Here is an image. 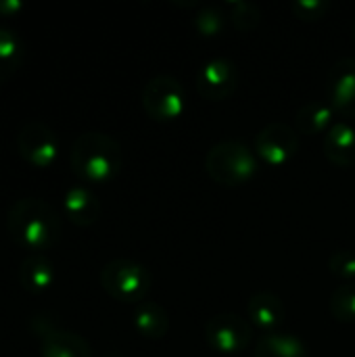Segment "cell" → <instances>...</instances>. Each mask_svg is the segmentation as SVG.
Masks as SVG:
<instances>
[{
	"mask_svg": "<svg viewBox=\"0 0 355 357\" xmlns=\"http://www.w3.org/2000/svg\"><path fill=\"white\" fill-rule=\"evenodd\" d=\"M228 19L239 31H253L262 23V10L257 4L247 0H232L226 4Z\"/></svg>",
	"mask_w": 355,
	"mask_h": 357,
	"instance_id": "7402d4cb",
	"label": "cell"
},
{
	"mask_svg": "<svg viewBox=\"0 0 355 357\" xmlns=\"http://www.w3.org/2000/svg\"><path fill=\"white\" fill-rule=\"evenodd\" d=\"M333 107L324 100H310L295 113V130L303 136H324L333 121Z\"/></svg>",
	"mask_w": 355,
	"mask_h": 357,
	"instance_id": "2e32d148",
	"label": "cell"
},
{
	"mask_svg": "<svg viewBox=\"0 0 355 357\" xmlns=\"http://www.w3.org/2000/svg\"><path fill=\"white\" fill-rule=\"evenodd\" d=\"M239 86V69L230 59L216 56L197 71V92L207 100H224Z\"/></svg>",
	"mask_w": 355,
	"mask_h": 357,
	"instance_id": "30bf717a",
	"label": "cell"
},
{
	"mask_svg": "<svg viewBox=\"0 0 355 357\" xmlns=\"http://www.w3.org/2000/svg\"><path fill=\"white\" fill-rule=\"evenodd\" d=\"M56 280L52 261L44 253H29L19 266V282L27 293L40 295L48 291Z\"/></svg>",
	"mask_w": 355,
	"mask_h": 357,
	"instance_id": "9a60e30c",
	"label": "cell"
},
{
	"mask_svg": "<svg viewBox=\"0 0 355 357\" xmlns=\"http://www.w3.org/2000/svg\"><path fill=\"white\" fill-rule=\"evenodd\" d=\"M205 341L218 354H243L253 341V326L236 314H218L205 324Z\"/></svg>",
	"mask_w": 355,
	"mask_h": 357,
	"instance_id": "ba28073f",
	"label": "cell"
},
{
	"mask_svg": "<svg viewBox=\"0 0 355 357\" xmlns=\"http://www.w3.org/2000/svg\"><path fill=\"white\" fill-rule=\"evenodd\" d=\"M25 40L17 29L0 27V84L17 75L25 63Z\"/></svg>",
	"mask_w": 355,
	"mask_h": 357,
	"instance_id": "e0dca14e",
	"label": "cell"
},
{
	"mask_svg": "<svg viewBox=\"0 0 355 357\" xmlns=\"http://www.w3.org/2000/svg\"><path fill=\"white\" fill-rule=\"evenodd\" d=\"M253 357H310V354L297 335L278 331L257 339Z\"/></svg>",
	"mask_w": 355,
	"mask_h": 357,
	"instance_id": "ac0fdd59",
	"label": "cell"
},
{
	"mask_svg": "<svg viewBox=\"0 0 355 357\" xmlns=\"http://www.w3.org/2000/svg\"><path fill=\"white\" fill-rule=\"evenodd\" d=\"M205 169L222 186H243L257 174V155L243 142L222 140L207 151Z\"/></svg>",
	"mask_w": 355,
	"mask_h": 357,
	"instance_id": "3957f363",
	"label": "cell"
},
{
	"mask_svg": "<svg viewBox=\"0 0 355 357\" xmlns=\"http://www.w3.org/2000/svg\"><path fill=\"white\" fill-rule=\"evenodd\" d=\"M21 0H0V19H13L23 10Z\"/></svg>",
	"mask_w": 355,
	"mask_h": 357,
	"instance_id": "d4e9b609",
	"label": "cell"
},
{
	"mask_svg": "<svg viewBox=\"0 0 355 357\" xmlns=\"http://www.w3.org/2000/svg\"><path fill=\"white\" fill-rule=\"evenodd\" d=\"M31 333L38 339L40 357H92V349L84 337L65 331L48 316L31 320Z\"/></svg>",
	"mask_w": 355,
	"mask_h": 357,
	"instance_id": "52a82bcc",
	"label": "cell"
},
{
	"mask_svg": "<svg viewBox=\"0 0 355 357\" xmlns=\"http://www.w3.org/2000/svg\"><path fill=\"white\" fill-rule=\"evenodd\" d=\"M105 357H121V356H105Z\"/></svg>",
	"mask_w": 355,
	"mask_h": 357,
	"instance_id": "484cf974",
	"label": "cell"
},
{
	"mask_svg": "<svg viewBox=\"0 0 355 357\" xmlns=\"http://www.w3.org/2000/svg\"><path fill=\"white\" fill-rule=\"evenodd\" d=\"M331 316L341 324L355 322V284H339L331 295Z\"/></svg>",
	"mask_w": 355,
	"mask_h": 357,
	"instance_id": "44dd1931",
	"label": "cell"
},
{
	"mask_svg": "<svg viewBox=\"0 0 355 357\" xmlns=\"http://www.w3.org/2000/svg\"><path fill=\"white\" fill-rule=\"evenodd\" d=\"M8 236L25 251L42 253L61 236V218L56 209L38 197H23L13 203L6 215Z\"/></svg>",
	"mask_w": 355,
	"mask_h": 357,
	"instance_id": "6da1fadb",
	"label": "cell"
},
{
	"mask_svg": "<svg viewBox=\"0 0 355 357\" xmlns=\"http://www.w3.org/2000/svg\"><path fill=\"white\" fill-rule=\"evenodd\" d=\"M328 270L343 284H355V253L341 249L328 257Z\"/></svg>",
	"mask_w": 355,
	"mask_h": 357,
	"instance_id": "603a6c76",
	"label": "cell"
},
{
	"mask_svg": "<svg viewBox=\"0 0 355 357\" xmlns=\"http://www.w3.org/2000/svg\"><path fill=\"white\" fill-rule=\"evenodd\" d=\"M69 163L82 182L107 184L119 174L123 155L115 138L103 132H84L71 144Z\"/></svg>",
	"mask_w": 355,
	"mask_h": 357,
	"instance_id": "7a4b0ae2",
	"label": "cell"
},
{
	"mask_svg": "<svg viewBox=\"0 0 355 357\" xmlns=\"http://www.w3.org/2000/svg\"><path fill=\"white\" fill-rule=\"evenodd\" d=\"M326 96L337 113L355 119V56H343L331 67Z\"/></svg>",
	"mask_w": 355,
	"mask_h": 357,
	"instance_id": "8fae6325",
	"label": "cell"
},
{
	"mask_svg": "<svg viewBox=\"0 0 355 357\" xmlns=\"http://www.w3.org/2000/svg\"><path fill=\"white\" fill-rule=\"evenodd\" d=\"M291 10L295 13V17L303 21H318L326 17V13L331 10V2L328 0H293Z\"/></svg>",
	"mask_w": 355,
	"mask_h": 357,
	"instance_id": "cb8c5ba5",
	"label": "cell"
},
{
	"mask_svg": "<svg viewBox=\"0 0 355 357\" xmlns=\"http://www.w3.org/2000/svg\"><path fill=\"white\" fill-rule=\"evenodd\" d=\"M100 284L109 297L121 303H142L151 291V272L132 259H111L100 270Z\"/></svg>",
	"mask_w": 355,
	"mask_h": 357,
	"instance_id": "277c9868",
	"label": "cell"
},
{
	"mask_svg": "<svg viewBox=\"0 0 355 357\" xmlns=\"http://www.w3.org/2000/svg\"><path fill=\"white\" fill-rule=\"evenodd\" d=\"M142 107L155 121H174L186 109V90L174 75H155L142 88Z\"/></svg>",
	"mask_w": 355,
	"mask_h": 357,
	"instance_id": "5b68a950",
	"label": "cell"
},
{
	"mask_svg": "<svg viewBox=\"0 0 355 357\" xmlns=\"http://www.w3.org/2000/svg\"><path fill=\"white\" fill-rule=\"evenodd\" d=\"M354 38H355V21H354Z\"/></svg>",
	"mask_w": 355,
	"mask_h": 357,
	"instance_id": "4316f807",
	"label": "cell"
},
{
	"mask_svg": "<svg viewBox=\"0 0 355 357\" xmlns=\"http://www.w3.org/2000/svg\"><path fill=\"white\" fill-rule=\"evenodd\" d=\"M59 149L61 142L56 132L44 121H25L17 132V151L21 159L36 169L50 167L59 157Z\"/></svg>",
	"mask_w": 355,
	"mask_h": 357,
	"instance_id": "8992f818",
	"label": "cell"
},
{
	"mask_svg": "<svg viewBox=\"0 0 355 357\" xmlns=\"http://www.w3.org/2000/svg\"><path fill=\"white\" fill-rule=\"evenodd\" d=\"M299 149V132L282 121L264 126L255 136V155L268 165H285Z\"/></svg>",
	"mask_w": 355,
	"mask_h": 357,
	"instance_id": "9c48e42d",
	"label": "cell"
},
{
	"mask_svg": "<svg viewBox=\"0 0 355 357\" xmlns=\"http://www.w3.org/2000/svg\"><path fill=\"white\" fill-rule=\"evenodd\" d=\"M134 328L140 337L159 341L169 333V316L167 312L155 301H142L136 305L134 312Z\"/></svg>",
	"mask_w": 355,
	"mask_h": 357,
	"instance_id": "d6986e66",
	"label": "cell"
},
{
	"mask_svg": "<svg viewBox=\"0 0 355 357\" xmlns=\"http://www.w3.org/2000/svg\"><path fill=\"white\" fill-rule=\"evenodd\" d=\"M192 23H195V29H197L199 36L216 38V36H220L226 29L228 13H226V8H222L218 4H203L195 13Z\"/></svg>",
	"mask_w": 355,
	"mask_h": 357,
	"instance_id": "ffe728a7",
	"label": "cell"
},
{
	"mask_svg": "<svg viewBox=\"0 0 355 357\" xmlns=\"http://www.w3.org/2000/svg\"><path fill=\"white\" fill-rule=\"evenodd\" d=\"M100 209L103 207H100L98 197L88 186L77 184L65 192V199H63L65 218L80 228H88V226L96 224L100 218Z\"/></svg>",
	"mask_w": 355,
	"mask_h": 357,
	"instance_id": "4fadbf2b",
	"label": "cell"
},
{
	"mask_svg": "<svg viewBox=\"0 0 355 357\" xmlns=\"http://www.w3.org/2000/svg\"><path fill=\"white\" fill-rule=\"evenodd\" d=\"M326 159L339 167L355 165V128L347 121H335L322 138Z\"/></svg>",
	"mask_w": 355,
	"mask_h": 357,
	"instance_id": "5bb4252c",
	"label": "cell"
},
{
	"mask_svg": "<svg viewBox=\"0 0 355 357\" xmlns=\"http://www.w3.org/2000/svg\"><path fill=\"white\" fill-rule=\"evenodd\" d=\"M285 316H287L285 303L274 293H268V291L255 293L247 303V318L251 326L259 331L262 335L278 333V328L285 322Z\"/></svg>",
	"mask_w": 355,
	"mask_h": 357,
	"instance_id": "7c38bea8",
	"label": "cell"
}]
</instances>
